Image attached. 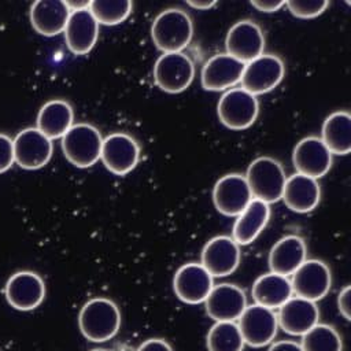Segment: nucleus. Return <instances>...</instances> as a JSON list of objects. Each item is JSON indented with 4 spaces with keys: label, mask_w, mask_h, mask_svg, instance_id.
Here are the masks:
<instances>
[{
    "label": "nucleus",
    "mask_w": 351,
    "mask_h": 351,
    "mask_svg": "<svg viewBox=\"0 0 351 351\" xmlns=\"http://www.w3.org/2000/svg\"><path fill=\"white\" fill-rule=\"evenodd\" d=\"M186 5L191 8H195V10L204 11V10H210L214 5H217V1H214V0H188Z\"/></svg>",
    "instance_id": "obj_38"
},
{
    "label": "nucleus",
    "mask_w": 351,
    "mask_h": 351,
    "mask_svg": "<svg viewBox=\"0 0 351 351\" xmlns=\"http://www.w3.org/2000/svg\"><path fill=\"white\" fill-rule=\"evenodd\" d=\"M270 218L269 204L252 199L250 204L236 217L232 228V239L239 245H247L252 243L261 232L265 229Z\"/></svg>",
    "instance_id": "obj_25"
},
{
    "label": "nucleus",
    "mask_w": 351,
    "mask_h": 351,
    "mask_svg": "<svg viewBox=\"0 0 351 351\" xmlns=\"http://www.w3.org/2000/svg\"><path fill=\"white\" fill-rule=\"evenodd\" d=\"M281 200L293 213H310L321 200V186L317 180L295 173L287 177Z\"/></svg>",
    "instance_id": "obj_22"
},
{
    "label": "nucleus",
    "mask_w": 351,
    "mask_h": 351,
    "mask_svg": "<svg viewBox=\"0 0 351 351\" xmlns=\"http://www.w3.org/2000/svg\"><path fill=\"white\" fill-rule=\"evenodd\" d=\"M300 337L303 351H343L341 336L328 324L318 322Z\"/></svg>",
    "instance_id": "obj_30"
},
{
    "label": "nucleus",
    "mask_w": 351,
    "mask_h": 351,
    "mask_svg": "<svg viewBox=\"0 0 351 351\" xmlns=\"http://www.w3.org/2000/svg\"><path fill=\"white\" fill-rule=\"evenodd\" d=\"M66 3V5H67V8L70 10V12L71 11H80V10H88L89 8V4H90V1H88V0H82V1H64Z\"/></svg>",
    "instance_id": "obj_39"
},
{
    "label": "nucleus",
    "mask_w": 351,
    "mask_h": 351,
    "mask_svg": "<svg viewBox=\"0 0 351 351\" xmlns=\"http://www.w3.org/2000/svg\"><path fill=\"white\" fill-rule=\"evenodd\" d=\"M100 160L112 174L125 176L137 166L140 145L130 134L111 133L103 138Z\"/></svg>",
    "instance_id": "obj_10"
},
{
    "label": "nucleus",
    "mask_w": 351,
    "mask_h": 351,
    "mask_svg": "<svg viewBox=\"0 0 351 351\" xmlns=\"http://www.w3.org/2000/svg\"><path fill=\"white\" fill-rule=\"evenodd\" d=\"M195 64L184 52L162 53L154 64V82L167 93H180L193 81Z\"/></svg>",
    "instance_id": "obj_6"
},
{
    "label": "nucleus",
    "mask_w": 351,
    "mask_h": 351,
    "mask_svg": "<svg viewBox=\"0 0 351 351\" xmlns=\"http://www.w3.org/2000/svg\"><path fill=\"white\" fill-rule=\"evenodd\" d=\"M292 163L296 173L318 180L330 170L332 154L318 136H307L295 145Z\"/></svg>",
    "instance_id": "obj_17"
},
{
    "label": "nucleus",
    "mask_w": 351,
    "mask_h": 351,
    "mask_svg": "<svg viewBox=\"0 0 351 351\" xmlns=\"http://www.w3.org/2000/svg\"><path fill=\"white\" fill-rule=\"evenodd\" d=\"M240 245L232 236H215L210 239L200 256L202 266L214 277H226L232 274L240 263Z\"/></svg>",
    "instance_id": "obj_15"
},
{
    "label": "nucleus",
    "mask_w": 351,
    "mask_h": 351,
    "mask_svg": "<svg viewBox=\"0 0 351 351\" xmlns=\"http://www.w3.org/2000/svg\"><path fill=\"white\" fill-rule=\"evenodd\" d=\"M245 292L229 282L217 284L210 291L204 300L206 313L215 322L218 321H237L247 307Z\"/></svg>",
    "instance_id": "obj_19"
},
{
    "label": "nucleus",
    "mask_w": 351,
    "mask_h": 351,
    "mask_svg": "<svg viewBox=\"0 0 351 351\" xmlns=\"http://www.w3.org/2000/svg\"><path fill=\"white\" fill-rule=\"evenodd\" d=\"M285 66L281 58L273 53H262L245 63L240 80L241 88L254 96L273 90L284 78Z\"/></svg>",
    "instance_id": "obj_7"
},
{
    "label": "nucleus",
    "mask_w": 351,
    "mask_h": 351,
    "mask_svg": "<svg viewBox=\"0 0 351 351\" xmlns=\"http://www.w3.org/2000/svg\"><path fill=\"white\" fill-rule=\"evenodd\" d=\"M251 295L255 304L276 310L292 298L293 292L288 277L270 271L254 281Z\"/></svg>",
    "instance_id": "obj_26"
},
{
    "label": "nucleus",
    "mask_w": 351,
    "mask_h": 351,
    "mask_svg": "<svg viewBox=\"0 0 351 351\" xmlns=\"http://www.w3.org/2000/svg\"><path fill=\"white\" fill-rule=\"evenodd\" d=\"M289 281L295 296L317 303L329 292L332 274L325 262L319 259H306L291 274Z\"/></svg>",
    "instance_id": "obj_9"
},
{
    "label": "nucleus",
    "mask_w": 351,
    "mask_h": 351,
    "mask_svg": "<svg viewBox=\"0 0 351 351\" xmlns=\"http://www.w3.org/2000/svg\"><path fill=\"white\" fill-rule=\"evenodd\" d=\"M45 298L44 280L33 271H16L5 284V299L11 307L29 311L38 307Z\"/></svg>",
    "instance_id": "obj_18"
},
{
    "label": "nucleus",
    "mask_w": 351,
    "mask_h": 351,
    "mask_svg": "<svg viewBox=\"0 0 351 351\" xmlns=\"http://www.w3.org/2000/svg\"><path fill=\"white\" fill-rule=\"evenodd\" d=\"M70 10L62 0H37L30 7V22L33 29L45 37L63 33Z\"/></svg>",
    "instance_id": "obj_24"
},
{
    "label": "nucleus",
    "mask_w": 351,
    "mask_h": 351,
    "mask_svg": "<svg viewBox=\"0 0 351 351\" xmlns=\"http://www.w3.org/2000/svg\"><path fill=\"white\" fill-rule=\"evenodd\" d=\"M133 3L129 0L104 1L93 0L89 4V11L97 23L106 26H114L122 23L132 14Z\"/></svg>",
    "instance_id": "obj_31"
},
{
    "label": "nucleus",
    "mask_w": 351,
    "mask_h": 351,
    "mask_svg": "<svg viewBox=\"0 0 351 351\" xmlns=\"http://www.w3.org/2000/svg\"><path fill=\"white\" fill-rule=\"evenodd\" d=\"M217 114L223 126L232 130H244L252 126L259 114V101L243 88H232L221 96Z\"/></svg>",
    "instance_id": "obj_5"
},
{
    "label": "nucleus",
    "mask_w": 351,
    "mask_h": 351,
    "mask_svg": "<svg viewBox=\"0 0 351 351\" xmlns=\"http://www.w3.org/2000/svg\"><path fill=\"white\" fill-rule=\"evenodd\" d=\"M267 351H303L300 347V343L295 340H278L274 343H270V347Z\"/></svg>",
    "instance_id": "obj_37"
},
{
    "label": "nucleus",
    "mask_w": 351,
    "mask_h": 351,
    "mask_svg": "<svg viewBox=\"0 0 351 351\" xmlns=\"http://www.w3.org/2000/svg\"><path fill=\"white\" fill-rule=\"evenodd\" d=\"M250 4L256 10V11H261V12H266V14H270V12H277L280 11L282 7H285V0H281V1H277V0H267V1H263V0H251Z\"/></svg>",
    "instance_id": "obj_36"
},
{
    "label": "nucleus",
    "mask_w": 351,
    "mask_h": 351,
    "mask_svg": "<svg viewBox=\"0 0 351 351\" xmlns=\"http://www.w3.org/2000/svg\"><path fill=\"white\" fill-rule=\"evenodd\" d=\"M322 143L332 155H347L351 151V115L348 111H335L322 123Z\"/></svg>",
    "instance_id": "obj_28"
},
{
    "label": "nucleus",
    "mask_w": 351,
    "mask_h": 351,
    "mask_svg": "<svg viewBox=\"0 0 351 351\" xmlns=\"http://www.w3.org/2000/svg\"><path fill=\"white\" fill-rule=\"evenodd\" d=\"M14 162L26 170H37L45 166L52 156V140L37 128L21 130L12 140Z\"/></svg>",
    "instance_id": "obj_11"
},
{
    "label": "nucleus",
    "mask_w": 351,
    "mask_h": 351,
    "mask_svg": "<svg viewBox=\"0 0 351 351\" xmlns=\"http://www.w3.org/2000/svg\"><path fill=\"white\" fill-rule=\"evenodd\" d=\"M226 53L243 63L261 56L265 49V36L261 26L250 19L236 22L225 38Z\"/></svg>",
    "instance_id": "obj_13"
},
{
    "label": "nucleus",
    "mask_w": 351,
    "mask_h": 351,
    "mask_svg": "<svg viewBox=\"0 0 351 351\" xmlns=\"http://www.w3.org/2000/svg\"><path fill=\"white\" fill-rule=\"evenodd\" d=\"M252 200L245 177L239 173L222 176L213 188V203L225 217H237Z\"/></svg>",
    "instance_id": "obj_12"
},
{
    "label": "nucleus",
    "mask_w": 351,
    "mask_h": 351,
    "mask_svg": "<svg viewBox=\"0 0 351 351\" xmlns=\"http://www.w3.org/2000/svg\"><path fill=\"white\" fill-rule=\"evenodd\" d=\"M237 326L244 344L255 348L265 347L273 343L277 335V314L271 308L254 303L244 308L243 314L237 319Z\"/></svg>",
    "instance_id": "obj_8"
},
{
    "label": "nucleus",
    "mask_w": 351,
    "mask_h": 351,
    "mask_svg": "<svg viewBox=\"0 0 351 351\" xmlns=\"http://www.w3.org/2000/svg\"><path fill=\"white\" fill-rule=\"evenodd\" d=\"M14 163L12 140L7 134L0 133V173L7 171Z\"/></svg>",
    "instance_id": "obj_33"
},
{
    "label": "nucleus",
    "mask_w": 351,
    "mask_h": 351,
    "mask_svg": "<svg viewBox=\"0 0 351 351\" xmlns=\"http://www.w3.org/2000/svg\"><path fill=\"white\" fill-rule=\"evenodd\" d=\"M155 47L163 53L182 52L193 37V22L181 8H167L156 15L151 26Z\"/></svg>",
    "instance_id": "obj_2"
},
{
    "label": "nucleus",
    "mask_w": 351,
    "mask_h": 351,
    "mask_svg": "<svg viewBox=\"0 0 351 351\" xmlns=\"http://www.w3.org/2000/svg\"><path fill=\"white\" fill-rule=\"evenodd\" d=\"M245 181L252 199L266 204L281 200L287 176L282 165L271 156H259L254 159L245 173Z\"/></svg>",
    "instance_id": "obj_3"
},
{
    "label": "nucleus",
    "mask_w": 351,
    "mask_h": 351,
    "mask_svg": "<svg viewBox=\"0 0 351 351\" xmlns=\"http://www.w3.org/2000/svg\"><path fill=\"white\" fill-rule=\"evenodd\" d=\"M329 5V1L326 0H313V1H296L289 0L285 1V7L288 11L300 19H313L321 15Z\"/></svg>",
    "instance_id": "obj_32"
},
{
    "label": "nucleus",
    "mask_w": 351,
    "mask_h": 351,
    "mask_svg": "<svg viewBox=\"0 0 351 351\" xmlns=\"http://www.w3.org/2000/svg\"><path fill=\"white\" fill-rule=\"evenodd\" d=\"M103 137L90 123H75L62 137V151L75 167L93 166L100 159Z\"/></svg>",
    "instance_id": "obj_4"
},
{
    "label": "nucleus",
    "mask_w": 351,
    "mask_h": 351,
    "mask_svg": "<svg viewBox=\"0 0 351 351\" xmlns=\"http://www.w3.org/2000/svg\"><path fill=\"white\" fill-rule=\"evenodd\" d=\"M136 351H173V347L165 339L152 337L143 341Z\"/></svg>",
    "instance_id": "obj_35"
},
{
    "label": "nucleus",
    "mask_w": 351,
    "mask_h": 351,
    "mask_svg": "<svg viewBox=\"0 0 351 351\" xmlns=\"http://www.w3.org/2000/svg\"><path fill=\"white\" fill-rule=\"evenodd\" d=\"M78 326L85 339L103 343L112 339L121 328V311L107 298H93L80 310Z\"/></svg>",
    "instance_id": "obj_1"
},
{
    "label": "nucleus",
    "mask_w": 351,
    "mask_h": 351,
    "mask_svg": "<svg viewBox=\"0 0 351 351\" xmlns=\"http://www.w3.org/2000/svg\"><path fill=\"white\" fill-rule=\"evenodd\" d=\"M208 351H243L244 340L234 321H218L207 333Z\"/></svg>",
    "instance_id": "obj_29"
},
{
    "label": "nucleus",
    "mask_w": 351,
    "mask_h": 351,
    "mask_svg": "<svg viewBox=\"0 0 351 351\" xmlns=\"http://www.w3.org/2000/svg\"><path fill=\"white\" fill-rule=\"evenodd\" d=\"M278 326L291 336H303L319 321V310L315 302L292 296L278 307Z\"/></svg>",
    "instance_id": "obj_20"
},
{
    "label": "nucleus",
    "mask_w": 351,
    "mask_h": 351,
    "mask_svg": "<svg viewBox=\"0 0 351 351\" xmlns=\"http://www.w3.org/2000/svg\"><path fill=\"white\" fill-rule=\"evenodd\" d=\"M351 287L346 285L337 295V308L344 319H351Z\"/></svg>",
    "instance_id": "obj_34"
},
{
    "label": "nucleus",
    "mask_w": 351,
    "mask_h": 351,
    "mask_svg": "<svg viewBox=\"0 0 351 351\" xmlns=\"http://www.w3.org/2000/svg\"><path fill=\"white\" fill-rule=\"evenodd\" d=\"M67 48L74 55L88 53L99 37V23L88 10L71 11L63 30Z\"/></svg>",
    "instance_id": "obj_21"
},
{
    "label": "nucleus",
    "mask_w": 351,
    "mask_h": 351,
    "mask_svg": "<svg viewBox=\"0 0 351 351\" xmlns=\"http://www.w3.org/2000/svg\"><path fill=\"white\" fill-rule=\"evenodd\" d=\"M73 107L60 99L47 101L38 111L37 129L49 140L62 138L74 125Z\"/></svg>",
    "instance_id": "obj_27"
},
{
    "label": "nucleus",
    "mask_w": 351,
    "mask_h": 351,
    "mask_svg": "<svg viewBox=\"0 0 351 351\" xmlns=\"http://www.w3.org/2000/svg\"><path fill=\"white\" fill-rule=\"evenodd\" d=\"M213 287V276L196 262L182 265L173 277L176 296L188 304L204 303Z\"/></svg>",
    "instance_id": "obj_16"
},
{
    "label": "nucleus",
    "mask_w": 351,
    "mask_h": 351,
    "mask_svg": "<svg viewBox=\"0 0 351 351\" xmlns=\"http://www.w3.org/2000/svg\"><path fill=\"white\" fill-rule=\"evenodd\" d=\"M307 259V247L298 234H287L274 243L269 252L271 273L289 277Z\"/></svg>",
    "instance_id": "obj_23"
},
{
    "label": "nucleus",
    "mask_w": 351,
    "mask_h": 351,
    "mask_svg": "<svg viewBox=\"0 0 351 351\" xmlns=\"http://www.w3.org/2000/svg\"><path fill=\"white\" fill-rule=\"evenodd\" d=\"M90 351H111V350H107V348H93Z\"/></svg>",
    "instance_id": "obj_40"
},
{
    "label": "nucleus",
    "mask_w": 351,
    "mask_h": 351,
    "mask_svg": "<svg viewBox=\"0 0 351 351\" xmlns=\"http://www.w3.org/2000/svg\"><path fill=\"white\" fill-rule=\"evenodd\" d=\"M245 63L225 53H217L207 59L200 71V82L204 90L226 92L240 84Z\"/></svg>",
    "instance_id": "obj_14"
}]
</instances>
